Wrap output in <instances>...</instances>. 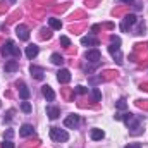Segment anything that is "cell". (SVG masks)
I'll return each mask as SVG.
<instances>
[{
  "label": "cell",
  "mask_w": 148,
  "mask_h": 148,
  "mask_svg": "<svg viewBox=\"0 0 148 148\" xmlns=\"http://www.w3.org/2000/svg\"><path fill=\"white\" fill-rule=\"evenodd\" d=\"M2 55H5V57H9V55L19 57V55H21V52H19V48L14 45V41H12V40H7V41L3 43V47H2Z\"/></svg>",
  "instance_id": "obj_1"
},
{
  "label": "cell",
  "mask_w": 148,
  "mask_h": 148,
  "mask_svg": "<svg viewBox=\"0 0 148 148\" xmlns=\"http://www.w3.org/2000/svg\"><path fill=\"white\" fill-rule=\"evenodd\" d=\"M122 121H124V124L129 127V129H133V133H138V129H140V121L133 115V114H122Z\"/></svg>",
  "instance_id": "obj_2"
},
{
  "label": "cell",
  "mask_w": 148,
  "mask_h": 148,
  "mask_svg": "<svg viewBox=\"0 0 148 148\" xmlns=\"http://www.w3.org/2000/svg\"><path fill=\"white\" fill-rule=\"evenodd\" d=\"M50 136H52V140H55L59 143H64V141L69 140V133L66 129H60V127H52L50 129Z\"/></svg>",
  "instance_id": "obj_3"
},
{
  "label": "cell",
  "mask_w": 148,
  "mask_h": 148,
  "mask_svg": "<svg viewBox=\"0 0 148 148\" xmlns=\"http://www.w3.org/2000/svg\"><path fill=\"white\" fill-rule=\"evenodd\" d=\"M138 23V19H136V16L134 14H129V16H126L124 19H122V24H121V29L122 31H127L131 26H134Z\"/></svg>",
  "instance_id": "obj_4"
},
{
  "label": "cell",
  "mask_w": 148,
  "mask_h": 148,
  "mask_svg": "<svg viewBox=\"0 0 148 148\" xmlns=\"http://www.w3.org/2000/svg\"><path fill=\"white\" fill-rule=\"evenodd\" d=\"M84 57H86V60H88V62H93V64H98V62L102 60V53H100L97 48H93V50H88Z\"/></svg>",
  "instance_id": "obj_5"
},
{
  "label": "cell",
  "mask_w": 148,
  "mask_h": 148,
  "mask_svg": "<svg viewBox=\"0 0 148 148\" xmlns=\"http://www.w3.org/2000/svg\"><path fill=\"white\" fill-rule=\"evenodd\" d=\"M109 52H110L112 57L115 59V62H117V64H122V53H121V48H119V45L112 43L110 47H109Z\"/></svg>",
  "instance_id": "obj_6"
},
{
  "label": "cell",
  "mask_w": 148,
  "mask_h": 148,
  "mask_svg": "<svg viewBox=\"0 0 148 148\" xmlns=\"http://www.w3.org/2000/svg\"><path fill=\"white\" fill-rule=\"evenodd\" d=\"M64 126H66V127H71V129L77 127V126H79V115H77V114H71L69 117H66Z\"/></svg>",
  "instance_id": "obj_7"
},
{
  "label": "cell",
  "mask_w": 148,
  "mask_h": 148,
  "mask_svg": "<svg viewBox=\"0 0 148 148\" xmlns=\"http://www.w3.org/2000/svg\"><path fill=\"white\" fill-rule=\"evenodd\" d=\"M16 35L19 36V40H23V41H28V40H29V29H28L24 24H19V26L16 28Z\"/></svg>",
  "instance_id": "obj_8"
},
{
  "label": "cell",
  "mask_w": 148,
  "mask_h": 148,
  "mask_svg": "<svg viewBox=\"0 0 148 148\" xmlns=\"http://www.w3.org/2000/svg\"><path fill=\"white\" fill-rule=\"evenodd\" d=\"M41 93H43V97L47 98V102H53V100H55V91L52 90V86H48V84L41 86Z\"/></svg>",
  "instance_id": "obj_9"
},
{
  "label": "cell",
  "mask_w": 148,
  "mask_h": 148,
  "mask_svg": "<svg viewBox=\"0 0 148 148\" xmlns=\"http://www.w3.org/2000/svg\"><path fill=\"white\" fill-rule=\"evenodd\" d=\"M57 81L62 83V84L69 83V81H71V73H69V69H60V71L57 73Z\"/></svg>",
  "instance_id": "obj_10"
},
{
  "label": "cell",
  "mask_w": 148,
  "mask_h": 148,
  "mask_svg": "<svg viewBox=\"0 0 148 148\" xmlns=\"http://www.w3.org/2000/svg\"><path fill=\"white\" fill-rule=\"evenodd\" d=\"M33 133H35V129H33V126H31V124H23V126H21V129H19V134H21L23 138L31 136Z\"/></svg>",
  "instance_id": "obj_11"
},
{
  "label": "cell",
  "mask_w": 148,
  "mask_h": 148,
  "mask_svg": "<svg viewBox=\"0 0 148 148\" xmlns=\"http://www.w3.org/2000/svg\"><path fill=\"white\" fill-rule=\"evenodd\" d=\"M38 52H40V48H38V45H35V43L26 47V57L28 59H35L38 55Z\"/></svg>",
  "instance_id": "obj_12"
},
{
  "label": "cell",
  "mask_w": 148,
  "mask_h": 148,
  "mask_svg": "<svg viewBox=\"0 0 148 148\" xmlns=\"http://www.w3.org/2000/svg\"><path fill=\"white\" fill-rule=\"evenodd\" d=\"M29 71H31V74L35 76V79H40V81H41V79L45 77V71H43L41 67H38V66H31Z\"/></svg>",
  "instance_id": "obj_13"
},
{
  "label": "cell",
  "mask_w": 148,
  "mask_h": 148,
  "mask_svg": "<svg viewBox=\"0 0 148 148\" xmlns=\"http://www.w3.org/2000/svg\"><path fill=\"white\" fill-rule=\"evenodd\" d=\"M81 45H84V47H97L98 40L93 36H83L81 38Z\"/></svg>",
  "instance_id": "obj_14"
},
{
  "label": "cell",
  "mask_w": 148,
  "mask_h": 148,
  "mask_svg": "<svg viewBox=\"0 0 148 148\" xmlns=\"http://www.w3.org/2000/svg\"><path fill=\"white\" fill-rule=\"evenodd\" d=\"M47 115H48L52 121H55V119H59V115H60V109H57V107H48V109H47Z\"/></svg>",
  "instance_id": "obj_15"
},
{
  "label": "cell",
  "mask_w": 148,
  "mask_h": 148,
  "mask_svg": "<svg viewBox=\"0 0 148 148\" xmlns=\"http://www.w3.org/2000/svg\"><path fill=\"white\" fill-rule=\"evenodd\" d=\"M19 69V62L17 60H9L7 64H5V73H14V71H17Z\"/></svg>",
  "instance_id": "obj_16"
},
{
  "label": "cell",
  "mask_w": 148,
  "mask_h": 148,
  "mask_svg": "<svg viewBox=\"0 0 148 148\" xmlns=\"http://www.w3.org/2000/svg\"><path fill=\"white\" fill-rule=\"evenodd\" d=\"M50 60H52V64H55V66H62V64H64V57H62L60 53H52Z\"/></svg>",
  "instance_id": "obj_17"
},
{
  "label": "cell",
  "mask_w": 148,
  "mask_h": 148,
  "mask_svg": "<svg viewBox=\"0 0 148 148\" xmlns=\"http://www.w3.org/2000/svg\"><path fill=\"white\" fill-rule=\"evenodd\" d=\"M105 136V133L102 131V129H91V140L93 141H98V140H102Z\"/></svg>",
  "instance_id": "obj_18"
},
{
  "label": "cell",
  "mask_w": 148,
  "mask_h": 148,
  "mask_svg": "<svg viewBox=\"0 0 148 148\" xmlns=\"http://www.w3.org/2000/svg\"><path fill=\"white\" fill-rule=\"evenodd\" d=\"M48 24H50L52 29H60V28H62L60 19H55V17H50V19H48Z\"/></svg>",
  "instance_id": "obj_19"
},
{
  "label": "cell",
  "mask_w": 148,
  "mask_h": 148,
  "mask_svg": "<svg viewBox=\"0 0 148 148\" xmlns=\"http://www.w3.org/2000/svg\"><path fill=\"white\" fill-rule=\"evenodd\" d=\"M19 97H21L23 100H28V98H29V90H28L26 86H21V88H19Z\"/></svg>",
  "instance_id": "obj_20"
},
{
  "label": "cell",
  "mask_w": 148,
  "mask_h": 148,
  "mask_svg": "<svg viewBox=\"0 0 148 148\" xmlns=\"http://www.w3.org/2000/svg\"><path fill=\"white\" fill-rule=\"evenodd\" d=\"M91 95H93V100H95V102H100V100H102V91H100L98 88H93V90H91Z\"/></svg>",
  "instance_id": "obj_21"
},
{
  "label": "cell",
  "mask_w": 148,
  "mask_h": 148,
  "mask_svg": "<svg viewBox=\"0 0 148 148\" xmlns=\"http://www.w3.org/2000/svg\"><path fill=\"white\" fill-rule=\"evenodd\" d=\"M115 107H117V110H124V109L127 107L126 98H119V100H117V103H115Z\"/></svg>",
  "instance_id": "obj_22"
},
{
  "label": "cell",
  "mask_w": 148,
  "mask_h": 148,
  "mask_svg": "<svg viewBox=\"0 0 148 148\" xmlns=\"http://www.w3.org/2000/svg\"><path fill=\"white\" fill-rule=\"evenodd\" d=\"M21 110L24 112V114H29V112H31V103H29V102H26V100H24V102H23V103H21Z\"/></svg>",
  "instance_id": "obj_23"
},
{
  "label": "cell",
  "mask_w": 148,
  "mask_h": 148,
  "mask_svg": "<svg viewBox=\"0 0 148 148\" xmlns=\"http://www.w3.org/2000/svg\"><path fill=\"white\" fill-rule=\"evenodd\" d=\"M0 148H14V143H12L10 140H3L2 145H0Z\"/></svg>",
  "instance_id": "obj_24"
},
{
  "label": "cell",
  "mask_w": 148,
  "mask_h": 148,
  "mask_svg": "<svg viewBox=\"0 0 148 148\" xmlns=\"http://www.w3.org/2000/svg\"><path fill=\"white\" fill-rule=\"evenodd\" d=\"M60 45H62V47H69V45H71V40L67 36H60Z\"/></svg>",
  "instance_id": "obj_25"
},
{
  "label": "cell",
  "mask_w": 148,
  "mask_h": 148,
  "mask_svg": "<svg viewBox=\"0 0 148 148\" xmlns=\"http://www.w3.org/2000/svg\"><path fill=\"white\" fill-rule=\"evenodd\" d=\"M76 91H77L79 95H84V93H88V88H84V86L79 84V86H76Z\"/></svg>",
  "instance_id": "obj_26"
},
{
  "label": "cell",
  "mask_w": 148,
  "mask_h": 148,
  "mask_svg": "<svg viewBox=\"0 0 148 148\" xmlns=\"http://www.w3.org/2000/svg\"><path fill=\"white\" fill-rule=\"evenodd\" d=\"M126 148H141V143H129L126 145Z\"/></svg>",
  "instance_id": "obj_27"
},
{
  "label": "cell",
  "mask_w": 148,
  "mask_h": 148,
  "mask_svg": "<svg viewBox=\"0 0 148 148\" xmlns=\"http://www.w3.org/2000/svg\"><path fill=\"white\" fill-rule=\"evenodd\" d=\"M102 81V77H90V83L91 84H97V83H100Z\"/></svg>",
  "instance_id": "obj_28"
},
{
  "label": "cell",
  "mask_w": 148,
  "mask_h": 148,
  "mask_svg": "<svg viewBox=\"0 0 148 148\" xmlns=\"http://www.w3.org/2000/svg\"><path fill=\"white\" fill-rule=\"evenodd\" d=\"M112 43H115V45H121V38L114 35V36H112Z\"/></svg>",
  "instance_id": "obj_29"
},
{
  "label": "cell",
  "mask_w": 148,
  "mask_h": 148,
  "mask_svg": "<svg viewBox=\"0 0 148 148\" xmlns=\"http://www.w3.org/2000/svg\"><path fill=\"white\" fill-rule=\"evenodd\" d=\"M5 136H7V140H10V138L14 136V131H12V129H9V131L5 133Z\"/></svg>",
  "instance_id": "obj_30"
},
{
  "label": "cell",
  "mask_w": 148,
  "mask_h": 148,
  "mask_svg": "<svg viewBox=\"0 0 148 148\" xmlns=\"http://www.w3.org/2000/svg\"><path fill=\"white\" fill-rule=\"evenodd\" d=\"M121 2H124V3H131L133 0H121Z\"/></svg>",
  "instance_id": "obj_31"
},
{
  "label": "cell",
  "mask_w": 148,
  "mask_h": 148,
  "mask_svg": "<svg viewBox=\"0 0 148 148\" xmlns=\"http://www.w3.org/2000/svg\"><path fill=\"white\" fill-rule=\"evenodd\" d=\"M0 107H2V103H0Z\"/></svg>",
  "instance_id": "obj_32"
}]
</instances>
